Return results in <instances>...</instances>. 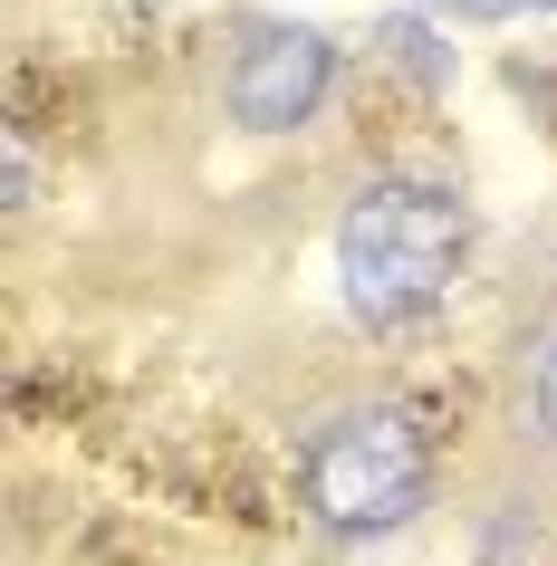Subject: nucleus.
Wrapping results in <instances>:
<instances>
[{"instance_id": "1", "label": "nucleus", "mask_w": 557, "mask_h": 566, "mask_svg": "<svg viewBox=\"0 0 557 566\" xmlns=\"http://www.w3.org/2000/svg\"><path fill=\"white\" fill-rule=\"evenodd\" d=\"M471 260V211L442 192V182H404L384 174L365 182L337 221V279H347V307L365 327H413L452 298V279Z\"/></svg>"}, {"instance_id": "2", "label": "nucleus", "mask_w": 557, "mask_h": 566, "mask_svg": "<svg viewBox=\"0 0 557 566\" xmlns=\"http://www.w3.org/2000/svg\"><path fill=\"white\" fill-rule=\"evenodd\" d=\"M298 490L318 509V528H337V537L404 528L423 509V490H433V442H423V422L404 403H355L308 442Z\"/></svg>"}, {"instance_id": "3", "label": "nucleus", "mask_w": 557, "mask_h": 566, "mask_svg": "<svg viewBox=\"0 0 557 566\" xmlns=\"http://www.w3.org/2000/svg\"><path fill=\"white\" fill-rule=\"evenodd\" d=\"M327 87H337V49H327L318 30H298V20L250 30L240 59H231V77H221L231 125H250V135H298V125L327 106Z\"/></svg>"}, {"instance_id": "4", "label": "nucleus", "mask_w": 557, "mask_h": 566, "mask_svg": "<svg viewBox=\"0 0 557 566\" xmlns=\"http://www.w3.org/2000/svg\"><path fill=\"white\" fill-rule=\"evenodd\" d=\"M528 413H538V432L557 442V336L538 346V365H528Z\"/></svg>"}, {"instance_id": "5", "label": "nucleus", "mask_w": 557, "mask_h": 566, "mask_svg": "<svg viewBox=\"0 0 557 566\" xmlns=\"http://www.w3.org/2000/svg\"><path fill=\"white\" fill-rule=\"evenodd\" d=\"M442 20H519V10H557V0H433Z\"/></svg>"}]
</instances>
